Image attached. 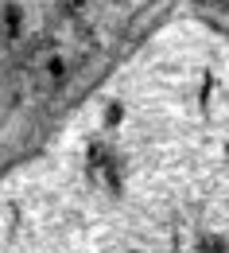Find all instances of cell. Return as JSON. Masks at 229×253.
I'll return each instance as SVG.
<instances>
[{
  "instance_id": "6da1fadb",
  "label": "cell",
  "mask_w": 229,
  "mask_h": 253,
  "mask_svg": "<svg viewBox=\"0 0 229 253\" xmlns=\"http://www.w3.org/2000/svg\"><path fill=\"white\" fill-rule=\"evenodd\" d=\"M202 78H125L0 191V253H229V144Z\"/></svg>"
}]
</instances>
